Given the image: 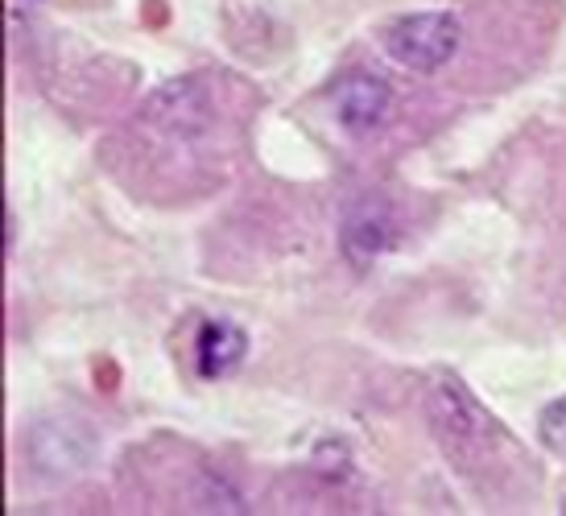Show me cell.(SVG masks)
<instances>
[{"mask_svg":"<svg viewBox=\"0 0 566 516\" xmlns=\"http://www.w3.org/2000/svg\"><path fill=\"white\" fill-rule=\"evenodd\" d=\"M459 21L455 13H406L385 30V54L406 71L430 75L455 59Z\"/></svg>","mask_w":566,"mask_h":516,"instance_id":"6da1fadb","label":"cell"},{"mask_svg":"<svg viewBox=\"0 0 566 516\" xmlns=\"http://www.w3.org/2000/svg\"><path fill=\"white\" fill-rule=\"evenodd\" d=\"M344 256L356 268H368L377 256L394 249V211L385 199H360L347 207L344 228H339Z\"/></svg>","mask_w":566,"mask_h":516,"instance_id":"7a4b0ae2","label":"cell"},{"mask_svg":"<svg viewBox=\"0 0 566 516\" xmlns=\"http://www.w3.org/2000/svg\"><path fill=\"white\" fill-rule=\"evenodd\" d=\"M331 104H335V116H339L344 128H352V133H373L389 116L394 92H389L385 78L368 75V71H352V75H344L331 87Z\"/></svg>","mask_w":566,"mask_h":516,"instance_id":"3957f363","label":"cell"},{"mask_svg":"<svg viewBox=\"0 0 566 516\" xmlns=\"http://www.w3.org/2000/svg\"><path fill=\"white\" fill-rule=\"evenodd\" d=\"M430 409H434V422L455 442H480L492 434V422H488V413L480 409V401L468 392V385H459L451 376L434 380V401H430Z\"/></svg>","mask_w":566,"mask_h":516,"instance_id":"277c9868","label":"cell"},{"mask_svg":"<svg viewBox=\"0 0 566 516\" xmlns=\"http://www.w3.org/2000/svg\"><path fill=\"white\" fill-rule=\"evenodd\" d=\"M249 351V335L232 323H203L199 330V347H195V364H199V376L203 380H220L232 368H240Z\"/></svg>","mask_w":566,"mask_h":516,"instance_id":"5b68a950","label":"cell"},{"mask_svg":"<svg viewBox=\"0 0 566 516\" xmlns=\"http://www.w3.org/2000/svg\"><path fill=\"white\" fill-rule=\"evenodd\" d=\"M537 439H542V446H546L554 459H563L566 463V397H558V401H551V406L542 409Z\"/></svg>","mask_w":566,"mask_h":516,"instance_id":"8992f818","label":"cell"}]
</instances>
